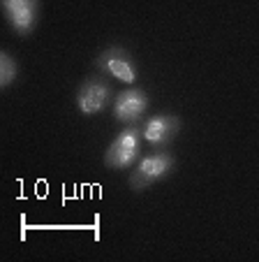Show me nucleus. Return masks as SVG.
<instances>
[{
    "mask_svg": "<svg viewBox=\"0 0 259 262\" xmlns=\"http://www.w3.org/2000/svg\"><path fill=\"white\" fill-rule=\"evenodd\" d=\"M16 77H19V65L12 58L10 51H3V54H0V86H3V89L12 86L16 81Z\"/></svg>",
    "mask_w": 259,
    "mask_h": 262,
    "instance_id": "6e6552de",
    "label": "nucleus"
},
{
    "mask_svg": "<svg viewBox=\"0 0 259 262\" xmlns=\"http://www.w3.org/2000/svg\"><path fill=\"white\" fill-rule=\"evenodd\" d=\"M142 144H144V133L137 125H127L123 133L116 135L111 144L104 151V165L107 169L121 172V169H130L142 156Z\"/></svg>",
    "mask_w": 259,
    "mask_h": 262,
    "instance_id": "f257e3e1",
    "label": "nucleus"
},
{
    "mask_svg": "<svg viewBox=\"0 0 259 262\" xmlns=\"http://www.w3.org/2000/svg\"><path fill=\"white\" fill-rule=\"evenodd\" d=\"M113 102V91L104 77H88L77 91V107L83 116H95Z\"/></svg>",
    "mask_w": 259,
    "mask_h": 262,
    "instance_id": "20e7f679",
    "label": "nucleus"
},
{
    "mask_svg": "<svg viewBox=\"0 0 259 262\" xmlns=\"http://www.w3.org/2000/svg\"><path fill=\"white\" fill-rule=\"evenodd\" d=\"M95 68L107 77H116V79L125 81V84H134L137 81V60L123 47H109L95 58Z\"/></svg>",
    "mask_w": 259,
    "mask_h": 262,
    "instance_id": "39448f33",
    "label": "nucleus"
},
{
    "mask_svg": "<svg viewBox=\"0 0 259 262\" xmlns=\"http://www.w3.org/2000/svg\"><path fill=\"white\" fill-rule=\"evenodd\" d=\"M174 169H176V158L169 151H155V154L139 160V165L132 169L127 183H130V188L134 193H144L151 186L160 183L162 179H167Z\"/></svg>",
    "mask_w": 259,
    "mask_h": 262,
    "instance_id": "f03ea898",
    "label": "nucleus"
},
{
    "mask_svg": "<svg viewBox=\"0 0 259 262\" xmlns=\"http://www.w3.org/2000/svg\"><path fill=\"white\" fill-rule=\"evenodd\" d=\"M7 24L16 35H30L39 19V0H0Z\"/></svg>",
    "mask_w": 259,
    "mask_h": 262,
    "instance_id": "0eeeda50",
    "label": "nucleus"
},
{
    "mask_svg": "<svg viewBox=\"0 0 259 262\" xmlns=\"http://www.w3.org/2000/svg\"><path fill=\"white\" fill-rule=\"evenodd\" d=\"M181 128H183L181 116L162 112V114H155L144 121V125H142L144 142H148L155 151H167L171 146V142L178 137Z\"/></svg>",
    "mask_w": 259,
    "mask_h": 262,
    "instance_id": "7ed1b4c3",
    "label": "nucleus"
},
{
    "mask_svg": "<svg viewBox=\"0 0 259 262\" xmlns=\"http://www.w3.org/2000/svg\"><path fill=\"white\" fill-rule=\"evenodd\" d=\"M151 107V98L144 89H127L113 98V119L123 125H134Z\"/></svg>",
    "mask_w": 259,
    "mask_h": 262,
    "instance_id": "423d86ee",
    "label": "nucleus"
}]
</instances>
